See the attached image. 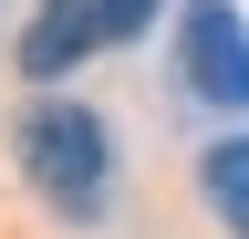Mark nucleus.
<instances>
[{
	"mask_svg": "<svg viewBox=\"0 0 249 239\" xmlns=\"http://www.w3.org/2000/svg\"><path fill=\"white\" fill-rule=\"evenodd\" d=\"M11 156H21V177L62 219H104V198H114V135L93 125L83 104H31L11 125Z\"/></svg>",
	"mask_w": 249,
	"mask_h": 239,
	"instance_id": "obj_1",
	"label": "nucleus"
},
{
	"mask_svg": "<svg viewBox=\"0 0 249 239\" xmlns=\"http://www.w3.org/2000/svg\"><path fill=\"white\" fill-rule=\"evenodd\" d=\"M145 21H156V0H42L31 32H21V73L31 83H62L73 63H93L104 42H135Z\"/></svg>",
	"mask_w": 249,
	"mask_h": 239,
	"instance_id": "obj_2",
	"label": "nucleus"
},
{
	"mask_svg": "<svg viewBox=\"0 0 249 239\" xmlns=\"http://www.w3.org/2000/svg\"><path fill=\"white\" fill-rule=\"evenodd\" d=\"M177 73H187V94L249 114V21H239V0H187V21H177Z\"/></svg>",
	"mask_w": 249,
	"mask_h": 239,
	"instance_id": "obj_3",
	"label": "nucleus"
},
{
	"mask_svg": "<svg viewBox=\"0 0 249 239\" xmlns=\"http://www.w3.org/2000/svg\"><path fill=\"white\" fill-rule=\"evenodd\" d=\"M197 187H208V208H218V229L249 239V135H218V146H208V156H197Z\"/></svg>",
	"mask_w": 249,
	"mask_h": 239,
	"instance_id": "obj_4",
	"label": "nucleus"
}]
</instances>
